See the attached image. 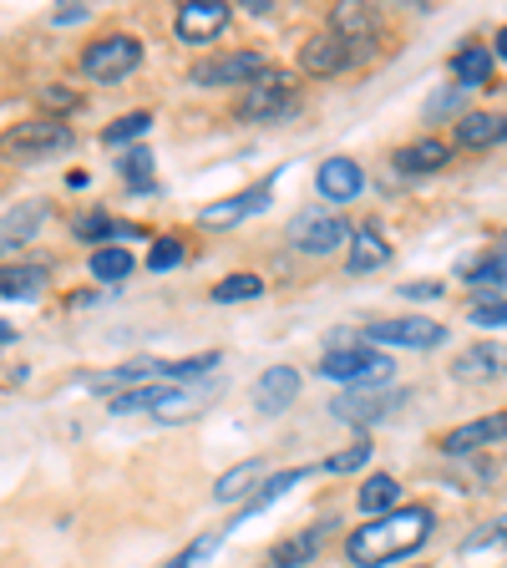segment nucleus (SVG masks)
<instances>
[{
	"label": "nucleus",
	"mask_w": 507,
	"mask_h": 568,
	"mask_svg": "<svg viewBox=\"0 0 507 568\" xmlns=\"http://www.w3.org/2000/svg\"><path fill=\"white\" fill-rule=\"evenodd\" d=\"M432 528H437V513L426 508V503L422 508H391L345 538V558H351L355 568H386V564H396V558L416 554V548L432 538Z\"/></svg>",
	"instance_id": "nucleus-1"
},
{
	"label": "nucleus",
	"mask_w": 507,
	"mask_h": 568,
	"mask_svg": "<svg viewBox=\"0 0 507 568\" xmlns=\"http://www.w3.org/2000/svg\"><path fill=\"white\" fill-rule=\"evenodd\" d=\"M71 128L57 118H36V122H21L0 138V158H16V163H36V158H57L71 148Z\"/></svg>",
	"instance_id": "nucleus-2"
},
{
	"label": "nucleus",
	"mask_w": 507,
	"mask_h": 568,
	"mask_svg": "<svg viewBox=\"0 0 507 568\" xmlns=\"http://www.w3.org/2000/svg\"><path fill=\"white\" fill-rule=\"evenodd\" d=\"M391 355L371 351V345H351V351H325V361H320V376L341 381L345 390L355 386H386L391 381Z\"/></svg>",
	"instance_id": "nucleus-3"
},
{
	"label": "nucleus",
	"mask_w": 507,
	"mask_h": 568,
	"mask_svg": "<svg viewBox=\"0 0 507 568\" xmlns=\"http://www.w3.org/2000/svg\"><path fill=\"white\" fill-rule=\"evenodd\" d=\"M300 106V87L284 77V71H264L260 82H249L244 102H239V118L244 122H280Z\"/></svg>",
	"instance_id": "nucleus-4"
},
{
	"label": "nucleus",
	"mask_w": 507,
	"mask_h": 568,
	"mask_svg": "<svg viewBox=\"0 0 507 568\" xmlns=\"http://www.w3.org/2000/svg\"><path fill=\"white\" fill-rule=\"evenodd\" d=\"M142 67V41L138 36H102V41H92V47L82 51V71L92 77V82H122V77H132V71Z\"/></svg>",
	"instance_id": "nucleus-5"
},
{
	"label": "nucleus",
	"mask_w": 507,
	"mask_h": 568,
	"mask_svg": "<svg viewBox=\"0 0 507 568\" xmlns=\"http://www.w3.org/2000/svg\"><path fill=\"white\" fill-rule=\"evenodd\" d=\"M264 71H270L264 51H229V57L199 61V67L189 71V82L193 87H249V82H260Z\"/></svg>",
	"instance_id": "nucleus-6"
},
{
	"label": "nucleus",
	"mask_w": 507,
	"mask_h": 568,
	"mask_svg": "<svg viewBox=\"0 0 507 568\" xmlns=\"http://www.w3.org/2000/svg\"><path fill=\"white\" fill-rule=\"evenodd\" d=\"M402 402H406L402 386H355V390H345V396H335L331 412L351 426H371V422H381V416H391Z\"/></svg>",
	"instance_id": "nucleus-7"
},
{
	"label": "nucleus",
	"mask_w": 507,
	"mask_h": 568,
	"mask_svg": "<svg viewBox=\"0 0 507 568\" xmlns=\"http://www.w3.org/2000/svg\"><path fill=\"white\" fill-rule=\"evenodd\" d=\"M371 345H402V351H432V345L447 341V325L426 315H402V320H381L371 331H361Z\"/></svg>",
	"instance_id": "nucleus-8"
},
{
	"label": "nucleus",
	"mask_w": 507,
	"mask_h": 568,
	"mask_svg": "<svg viewBox=\"0 0 507 568\" xmlns=\"http://www.w3.org/2000/svg\"><path fill=\"white\" fill-rule=\"evenodd\" d=\"M290 244H300L305 254H335V248L351 244V229L331 213H300L290 224Z\"/></svg>",
	"instance_id": "nucleus-9"
},
{
	"label": "nucleus",
	"mask_w": 507,
	"mask_h": 568,
	"mask_svg": "<svg viewBox=\"0 0 507 568\" xmlns=\"http://www.w3.org/2000/svg\"><path fill=\"white\" fill-rule=\"evenodd\" d=\"M229 26V6L224 0H193V6H183L173 21L178 41H189V47H209L213 36H224Z\"/></svg>",
	"instance_id": "nucleus-10"
},
{
	"label": "nucleus",
	"mask_w": 507,
	"mask_h": 568,
	"mask_svg": "<svg viewBox=\"0 0 507 568\" xmlns=\"http://www.w3.org/2000/svg\"><path fill=\"white\" fill-rule=\"evenodd\" d=\"M331 31L341 36L345 47H355L361 57H366L371 41H376V31H381V11L376 6H361V0H345V6L331 11Z\"/></svg>",
	"instance_id": "nucleus-11"
},
{
	"label": "nucleus",
	"mask_w": 507,
	"mask_h": 568,
	"mask_svg": "<svg viewBox=\"0 0 507 568\" xmlns=\"http://www.w3.org/2000/svg\"><path fill=\"white\" fill-rule=\"evenodd\" d=\"M270 199H274V183H254V189L234 193V199L209 203V209H203V229H234V224H244L249 213L270 209Z\"/></svg>",
	"instance_id": "nucleus-12"
},
{
	"label": "nucleus",
	"mask_w": 507,
	"mask_h": 568,
	"mask_svg": "<svg viewBox=\"0 0 507 568\" xmlns=\"http://www.w3.org/2000/svg\"><path fill=\"white\" fill-rule=\"evenodd\" d=\"M355 57H361V51L345 47L335 31H320V36H310L305 47H300V67H305L310 77H335V71H345Z\"/></svg>",
	"instance_id": "nucleus-13"
},
{
	"label": "nucleus",
	"mask_w": 507,
	"mask_h": 568,
	"mask_svg": "<svg viewBox=\"0 0 507 568\" xmlns=\"http://www.w3.org/2000/svg\"><path fill=\"white\" fill-rule=\"evenodd\" d=\"M300 396V371L295 366H270L260 376V386H254V406H260L264 416H280L290 412Z\"/></svg>",
	"instance_id": "nucleus-14"
},
{
	"label": "nucleus",
	"mask_w": 507,
	"mask_h": 568,
	"mask_svg": "<svg viewBox=\"0 0 507 568\" xmlns=\"http://www.w3.org/2000/svg\"><path fill=\"white\" fill-rule=\"evenodd\" d=\"M315 183L331 203H351V199H361V189H366V173H361V163H351V158H325Z\"/></svg>",
	"instance_id": "nucleus-15"
},
{
	"label": "nucleus",
	"mask_w": 507,
	"mask_h": 568,
	"mask_svg": "<svg viewBox=\"0 0 507 568\" xmlns=\"http://www.w3.org/2000/svg\"><path fill=\"white\" fill-rule=\"evenodd\" d=\"M386 260H391V244H386V234H381L376 224L351 229V244H345V270H351V274H371V270H381Z\"/></svg>",
	"instance_id": "nucleus-16"
},
{
	"label": "nucleus",
	"mask_w": 507,
	"mask_h": 568,
	"mask_svg": "<svg viewBox=\"0 0 507 568\" xmlns=\"http://www.w3.org/2000/svg\"><path fill=\"white\" fill-rule=\"evenodd\" d=\"M507 437V412L497 416H477V422L457 426V432H447L442 437V452H452V457H462V452H477V447H493V442Z\"/></svg>",
	"instance_id": "nucleus-17"
},
{
	"label": "nucleus",
	"mask_w": 507,
	"mask_h": 568,
	"mask_svg": "<svg viewBox=\"0 0 507 568\" xmlns=\"http://www.w3.org/2000/svg\"><path fill=\"white\" fill-rule=\"evenodd\" d=\"M507 142V112H467L457 118V148L477 153V148H497Z\"/></svg>",
	"instance_id": "nucleus-18"
},
{
	"label": "nucleus",
	"mask_w": 507,
	"mask_h": 568,
	"mask_svg": "<svg viewBox=\"0 0 507 568\" xmlns=\"http://www.w3.org/2000/svg\"><path fill=\"white\" fill-rule=\"evenodd\" d=\"M457 381H493V376H507V345H467L452 366Z\"/></svg>",
	"instance_id": "nucleus-19"
},
{
	"label": "nucleus",
	"mask_w": 507,
	"mask_h": 568,
	"mask_svg": "<svg viewBox=\"0 0 507 568\" xmlns=\"http://www.w3.org/2000/svg\"><path fill=\"white\" fill-rule=\"evenodd\" d=\"M447 158H452V148L442 138H416V142H406V148H396L391 163L402 168L406 178H416V173H437V168H447Z\"/></svg>",
	"instance_id": "nucleus-20"
},
{
	"label": "nucleus",
	"mask_w": 507,
	"mask_h": 568,
	"mask_svg": "<svg viewBox=\"0 0 507 568\" xmlns=\"http://www.w3.org/2000/svg\"><path fill=\"white\" fill-rule=\"evenodd\" d=\"M41 224H47V203H41V199L6 209V213H0V248H21Z\"/></svg>",
	"instance_id": "nucleus-21"
},
{
	"label": "nucleus",
	"mask_w": 507,
	"mask_h": 568,
	"mask_svg": "<svg viewBox=\"0 0 507 568\" xmlns=\"http://www.w3.org/2000/svg\"><path fill=\"white\" fill-rule=\"evenodd\" d=\"M260 483H264V462L249 457V462L229 467V473L213 483V503H219V508H224V503H244L249 493H260Z\"/></svg>",
	"instance_id": "nucleus-22"
},
{
	"label": "nucleus",
	"mask_w": 507,
	"mask_h": 568,
	"mask_svg": "<svg viewBox=\"0 0 507 568\" xmlns=\"http://www.w3.org/2000/svg\"><path fill=\"white\" fill-rule=\"evenodd\" d=\"M41 290H51L47 264H6L0 270V295L6 300H36Z\"/></svg>",
	"instance_id": "nucleus-23"
},
{
	"label": "nucleus",
	"mask_w": 507,
	"mask_h": 568,
	"mask_svg": "<svg viewBox=\"0 0 507 568\" xmlns=\"http://www.w3.org/2000/svg\"><path fill=\"white\" fill-rule=\"evenodd\" d=\"M305 467H290V473H274V477H264V487H260V497H249V503H244V513H239V523H249V518H260V513L264 508H274V503H280V497L284 493H290V487H300V483H305ZM239 523H234V528H239Z\"/></svg>",
	"instance_id": "nucleus-24"
},
{
	"label": "nucleus",
	"mask_w": 507,
	"mask_h": 568,
	"mask_svg": "<svg viewBox=\"0 0 507 568\" xmlns=\"http://www.w3.org/2000/svg\"><path fill=\"white\" fill-rule=\"evenodd\" d=\"M452 71H457L462 92H477V87L493 82V51L487 47H462L457 57H452Z\"/></svg>",
	"instance_id": "nucleus-25"
},
{
	"label": "nucleus",
	"mask_w": 507,
	"mask_h": 568,
	"mask_svg": "<svg viewBox=\"0 0 507 568\" xmlns=\"http://www.w3.org/2000/svg\"><path fill=\"white\" fill-rule=\"evenodd\" d=\"M396 497H402V483H396L391 473H376V477H366V483H361V493H355V508L371 513V518H381V513L396 508Z\"/></svg>",
	"instance_id": "nucleus-26"
},
{
	"label": "nucleus",
	"mask_w": 507,
	"mask_h": 568,
	"mask_svg": "<svg viewBox=\"0 0 507 568\" xmlns=\"http://www.w3.org/2000/svg\"><path fill=\"white\" fill-rule=\"evenodd\" d=\"M209 402H213V386L163 390V402H158V412H153V416H163V422H183V416H199Z\"/></svg>",
	"instance_id": "nucleus-27"
},
{
	"label": "nucleus",
	"mask_w": 507,
	"mask_h": 568,
	"mask_svg": "<svg viewBox=\"0 0 507 568\" xmlns=\"http://www.w3.org/2000/svg\"><path fill=\"white\" fill-rule=\"evenodd\" d=\"M462 280L473 284L477 295H493V284H507V254H483V260L462 264Z\"/></svg>",
	"instance_id": "nucleus-28"
},
{
	"label": "nucleus",
	"mask_w": 507,
	"mask_h": 568,
	"mask_svg": "<svg viewBox=\"0 0 507 568\" xmlns=\"http://www.w3.org/2000/svg\"><path fill=\"white\" fill-rule=\"evenodd\" d=\"M213 305H239V300H260L264 295V280L260 274H224V280L209 290Z\"/></svg>",
	"instance_id": "nucleus-29"
},
{
	"label": "nucleus",
	"mask_w": 507,
	"mask_h": 568,
	"mask_svg": "<svg viewBox=\"0 0 507 568\" xmlns=\"http://www.w3.org/2000/svg\"><path fill=\"white\" fill-rule=\"evenodd\" d=\"M132 270H138V260H132V248L107 244V248H97V254H92V274H97V280H107V284L128 280Z\"/></svg>",
	"instance_id": "nucleus-30"
},
{
	"label": "nucleus",
	"mask_w": 507,
	"mask_h": 568,
	"mask_svg": "<svg viewBox=\"0 0 507 568\" xmlns=\"http://www.w3.org/2000/svg\"><path fill=\"white\" fill-rule=\"evenodd\" d=\"M213 366H219V351H199V355H183V361H158V376H168V381H203Z\"/></svg>",
	"instance_id": "nucleus-31"
},
{
	"label": "nucleus",
	"mask_w": 507,
	"mask_h": 568,
	"mask_svg": "<svg viewBox=\"0 0 507 568\" xmlns=\"http://www.w3.org/2000/svg\"><path fill=\"white\" fill-rule=\"evenodd\" d=\"M320 544H325V528H310L305 538H290V544L274 548V568H300V564H310V558L320 554Z\"/></svg>",
	"instance_id": "nucleus-32"
},
{
	"label": "nucleus",
	"mask_w": 507,
	"mask_h": 568,
	"mask_svg": "<svg viewBox=\"0 0 507 568\" xmlns=\"http://www.w3.org/2000/svg\"><path fill=\"white\" fill-rule=\"evenodd\" d=\"M168 386H128L112 396V416H132V412H158Z\"/></svg>",
	"instance_id": "nucleus-33"
},
{
	"label": "nucleus",
	"mask_w": 507,
	"mask_h": 568,
	"mask_svg": "<svg viewBox=\"0 0 507 568\" xmlns=\"http://www.w3.org/2000/svg\"><path fill=\"white\" fill-rule=\"evenodd\" d=\"M224 538H229V528H224V532H199V538H193V544L183 548V554H173V558H168L163 568H199L203 558H213V554H219V548H224Z\"/></svg>",
	"instance_id": "nucleus-34"
},
{
	"label": "nucleus",
	"mask_w": 507,
	"mask_h": 568,
	"mask_svg": "<svg viewBox=\"0 0 507 568\" xmlns=\"http://www.w3.org/2000/svg\"><path fill=\"white\" fill-rule=\"evenodd\" d=\"M148 128H153V112H128V118H118L112 128H102V142L107 148H122V142H138Z\"/></svg>",
	"instance_id": "nucleus-35"
},
{
	"label": "nucleus",
	"mask_w": 507,
	"mask_h": 568,
	"mask_svg": "<svg viewBox=\"0 0 507 568\" xmlns=\"http://www.w3.org/2000/svg\"><path fill=\"white\" fill-rule=\"evenodd\" d=\"M473 325H477V331H503V325H507V295L503 300H477V305H473Z\"/></svg>",
	"instance_id": "nucleus-36"
},
{
	"label": "nucleus",
	"mask_w": 507,
	"mask_h": 568,
	"mask_svg": "<svg viewBox=\"0 0 507 568\" xmlns=\"http://www.w3.org/2000/svg\"><path fill=\"white\" fill-rule=\"evenodd\" d=\"M371 462V442H355V447L335 452L331 462H325V473H355V467H366Z\"/></svg>",
	"instance_id": "nucleus-37"
},
{
	"label": "nucleus",
	"mask_w": 507,
	"mask_h": 568,
	"mask_svg": "<svg viewBox=\"0 0 507 568\" xmlns=\"http://www.w3.org/2000/svg\"><path fill=\"white\" fill-rule=\"evenodd\" d=\"M173 264H183V239H158L153 254H148V270H173Z\"/></svg>",
	"instance_id": "nucleus-38"
},
{
	"label": "nucleus",
	"mask_w": 507,
	"mask_h": 568,
	"mask_svg": "<svg viewBox=\"0 0 507 568\" xmlns=\"http://www.w3.org/2000/svg\"><path fill=\"white\" fill-rule=\"evenodd\" d=\"M118 168H122V178H128L132 189H138V183H148V178H153V153H148V148H138V153H128Z\"/></svg>",
	"instance_id": "nucleus-39"
},
{
	"label": "nucleus",
	"mask_w": 507,
	"mask_h": 568,
	"mask_svg": "<svg viewBox=\"0 0 507 568\" xmlns=\"http://www.w3.org/2000/svg\"><path fill=\"white\" fill-rule=\"evenodd\" d=\"M503 544H507V518H497L493 528H483L477 538H467V544H462V558H467V554H483V548H503Z\"/></svg>",
	"instance_id": "nucleus-40"
},
{
	"label": "nucleus",
	"mask_w": 507,
	"mask_h": 568,
	"mask_svg": "<svg viewBox=\"0 0 507 568\" xmlns=\"http://www.w3.org/2000/svg\"><path fill=\"white\" fill-rule=\"evenodd\" d=\"M402 295H412V300H437V295H442V284H437V280H426V284L416 280V284H402Z\"/></svg>",
	"instance_id": "nucleus-41"
},
{
	"label": "nucleus",
	"mask_w": 507,
	"mask_h": 568,
	"mask_svg": "<svg viewBox=\"0 0 507 568\" xmlns=\"http://www.w3.org/2000/svg\"><path fill=\"white\" fill-rule=\"evenodd\" d=\"M87 6H67V11H51V26H77V21H87Z\"/></svg>",
	"instance_id": "nucleus-42"
},
{
	"label": "nucleus",
	"mask_w": 507,
	"mask_h": 568,
	"mask_svg": "<svg viewBox=\"0 0 507 568\" xmlns=\"http://www.w3.org/2000/svg\"><path fill=\"white\" fill-rule=\"evenodd\" d=\"M462 97H467V92H462V87H452V92H442V97H437V102L426 106V112H432V118H437V112H447V106H457V102H462Z\"/></svg>",
	"instance_id": "nucleus-43"
},
{
	"label": "nucleus",
	"mask_w": 507,
	"mask_h": 568,
	"mask_svg": "<svg viewBox=\"0 0 507 568\" xmlns=\"http://www.w3.org/2000/svg\"><path fill=\"white\" fill-rule=\"evenodd\" d=\"M47 102L51 106H77V97H71V92H47Z\"/></svg>",
	"instance_id": "nucleus-44"
},
{
	"label": "nucleus",
	"mask_w": 507,
	"mask_h": 568,
	"mask_svg": "<svg viewBox=\"0 0 507 568\" xmlns=\"http://www.w3.org/2000/svg\"><path fill=\"white\" fill-rule=\"evenodd\" d=\"M493 47H497V57L507 61V26H503V31H497V41H493Z\"/></svg>",
	"instance_id": "nucleus-45"
},
{
	"label": "nucleus",
	"mask_w": 507,
	"mask_h": 568,
	"mask_svg": "<svg viewBox=\"0 0 507 568\" xmlns=\"http://www.w3.org/2000/svg\"><path fill=\"white\" fill-rule=\"evenodd\" d=\"M11 341H16V331L6 325V320H0V345H11Z\"/></svg>",
	"instance_id": "nucleus-46"
},
{
	"label": "nucleus",
	"mask_w": 507,
	"mask_h": 568,
	"mask_svg": "<svg viewBox=\"0 0 507 568\" xmlns=\"http://www.w3.org/2000/svg\"><path fill=\"white\" fill-rule=\"evenodd\" d=\"M412 568H422V564H412Z\"/></svg>",
	"instance_id": "nucleus-47"
}]
</instances>
